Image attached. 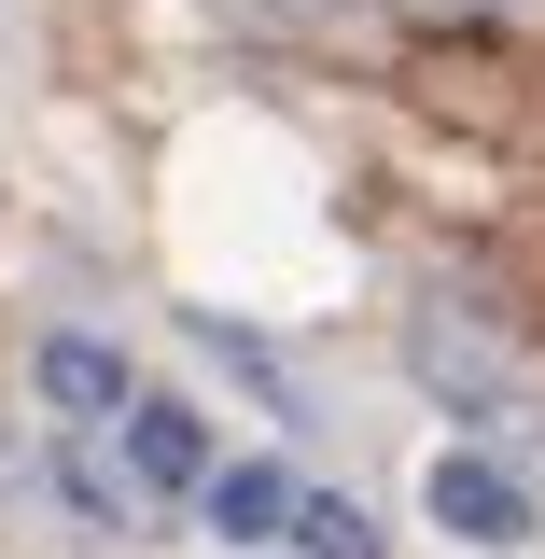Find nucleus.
<instances>
[{
  "label": "nucleus",
  "mask_w": 545,
  "mask_h": 559,
  "mask_svg": "<svg viewBox=\"0 0 545 559\" xmlns=\"http://www.w3.org/2000/svg\"><path fill=\"white\" fill-rule=\"evenodd\" d=\"M406 364H419V392H448V406H503V392H518V349H503V322H489V308H462V294H419Z\"/></svg>",
  "instance_id": "f257e3e1"
},
{
  "label": "nucleus",
  "mask_w": 545,
  "mask_h": 559,
  "mask_svg": "<svg viewBox=\"0 0 545 559\" xmlns=\"http://www.w3.org/2000/svg\"><path fill=\"white\" fill-rule=\"evenodd\" d=\"M434 532H462V546H518V532H532V489L503 476L489 448H448V462H434Z\"/></svg>",
  "instance_id": "f03ea898"
},
{
  "label": "nucleus",
  "mask_w": 545,
  "mask_h": 559,
  "mask_svg": "<svg viewBox=\"0 0 545 559\" xmlns=\"http://www.w3.org/2000/svg\"><path fill=\"white\" fill-rule=\"evenodd\" d=\"M127 476L168 503V489H210V433H197V406H168V392H140L127 406Z\"/></svg>",
  "instance_id": "7ed1b4c3"
},
{
  "label": "nucleus",
  "mask_w": 545,
  "mask_h": 559,
  "mask_svg": "<svg viewBox=\"0 0 545 559\" xmlns=\"http://www.w3.org/2000/svg\"><path fill=\"white\" fill-rule=\"evenodd\" d=\"M197 518L224 532V546H280V532H294V476H280V462H210Z\"/></svg>",
  "instance_id": "20e7f679"
},
{
  "label": "nucleus",
  "mask_w": 545,
  "mask_h": 559,
  "mask_svg": "<svg viewBox=\"0 0 545 559\" xmlns=\"http://www.w3.org/2000/svg\"><path fill=\"white\" fill-rule=\"evenodd\" d=\"M28 378H43V406H57V419H127V406H140V392H127V349H98V336H43Z\"/></svg>",
  "instance_id": "39448f33"
},
{
  "label": "nucleus",
  "mask_w": 545,
  "mask_h": 559,
  "mask_svg": "<svg viewBox=\"0 0 545 559\" xmlns=\"http://www.w3.org/2000/svg\"><path fill=\"white\" fill-rule=\"evenodd\" d=\"M57 476H70V503H84L98 532H140V518H154V489L127 476V448H57Z\"/></svg>",
  "instance_id": "423d86ee"
},
{
  "label": "nucleus",
  "mask_w": 545,
  "mask_h": 559,
  "mask_svg": "<svg viewBox=\"0 0 545 559\" xmlns=\"http://www.w3.org/2000/svg\"><path fill=\"white\" fill-rule=\"evenodd\" d=\"M294 546L308 559H378V518H364L349 489H294Z\"/></svg>",
  "instance_id": "0eeeda50"
},
{
  "label": "nucleus",
  "mask_w": 545,
  "mask_h": 559,
  "mask_svg": "<svg viewBox=\"0 0 545 559\" xmlns=\"http://www.w3.org/2000/svg\"><path fill=\"white\" fill-rule=\"evenodd\" d=\"M280 14H349V0H280Z\"/></svg>",
  "instance_id": "6e6552de"
}]
</instances>
